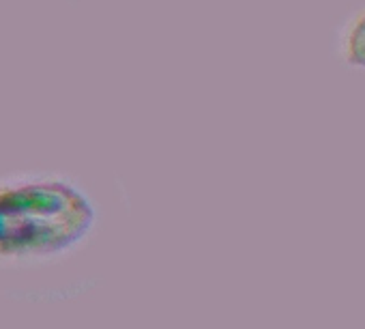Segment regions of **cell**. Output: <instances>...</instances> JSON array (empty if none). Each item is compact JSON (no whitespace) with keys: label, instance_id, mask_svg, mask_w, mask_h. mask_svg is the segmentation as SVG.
<instances>
[{"label":"cell","instance_id":"obj_1","mask_svg":"<svg viewBox=\"0 0 365 329\" xmlns=\"http://www.w3.org/2000/svg\"><path fill=\"white\" fill-rule=\"evenodd\" d=\"M99 207L73 177L22 171L0 177V271L61 263L97 233Z\"/></svg>","mask_w":365,"mask_h":329},{"label":"cell","instance_id":"obj_2","mask_svg":"<svg viewBox=\"0 0 365 329\" xmlns=\"http://www.w3.org/2000/svg\"><path fill=\"white\" fill-rule=\"evenodd\" d=\"M335 59L356 71H365V3L348 14L335 31Z\"/></svg>","mask_w":365,"mask_h":329}]
</instances>
